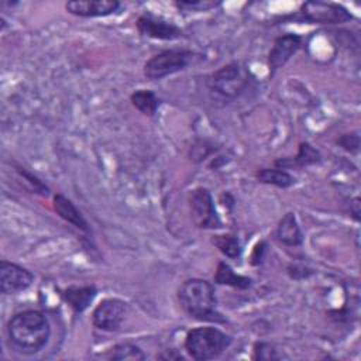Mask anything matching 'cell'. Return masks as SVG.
Wrapping results in <instances>:
<instances>
[{
	"mask_svg": "<svg viewBox=\"0 0 361 361\" xmlns=\"http://www.w3.org/2000/svg\"><path fill=\"white\" fill-rule=\"evenodd\" d=\"M7 334L20 353L35 354L47 344L51 327L42 312L24 310L8 320Z\"/></svg>",
	"mask_w": 361,
	"mask_h": 361,
	"instance_id": "obj_1",
	"label": "cell"
},
{
	"mask_svg": "<svg viewBox=\"0 0 361 361\" xmlns=\"http://www.w3.org/2000/svg\"><path fill=\"white\" fill-rule=\"evenodd\" d=\"M250 82V71L241 62H230L206 78V86L210 92L224 97H237Z\"/></svg>",
	"mask_w": 361,
	"mask_h": 361,
	"instance_id": "obj_4",
	"label": "cell"
},
{
	"mask_svg": "<svg viewBox=\"0 0 361 361\" xmlns=\"http://www.w3.org/2000/svg\"><path fill=\"white\" fill-rule=\"evenodd\" d=\"M189 206L192 219L199 228H219L221 226L213 197L206 188H196L189 193Z\"/></svg>",
	"mask_w": 361,
	"mask_h": 361,
	"instance_id": "obj_7",
	"label": "cell"
},
{
	"mask_svg": "<svg viewBox=\"0 0 361 361\" xmlns=\"http://www.w3.org/2000/svg\"><path fill=\"white\" fill-rule=\"evenodd\" d=\"M254 358L255 360H267V361H269V360H278L279 355L276 354V350H275V347L272 344L259 341V343H257L254 345Z\"/></svg>",
	"mask_w": 361,
	"mask_h": 361,
	"instance_id": "obj_23",
	"label": "cell"
},
{
	"mask_svg": "<svg viewBox=\"0 0 361 361\" xmlns=\"http://www.w3.org/2000/svg\"><path fill=\"white\" fill-rule=\"evenodd\" d=\"M127 303L117 298L103 299L92 313V323L103 331H117L127 314Z\"/></svg>",
	"mask_w": 361,
	"mask_h": 361,
	"instance_id": "obj_8",
	"label": "cell"
},
{
	"mask_svg": "<svg viewBox=\"0 0 361 361\" xmlns=\"http://www.w3.org/2000/svg\"><path fill=\"white\" fill-rule=\"evenodd\" d=\"M200 56L202 55L190 49H165L145 62L144 75L149 80H159L186 69L190 63H195L197 59H200Z\"/></svg>",
	"mask_w": 361,
	"mask_h": 361,
	"instance_id": "obj_5",
	"label": "cell"
},
{
	"mask_svg": "<svg viewBox=\"0 0 361 361\" xmlns=\"http://www.w3.org/2000/svg\"><path fill=\"white\" fill-rule=\"evenodd\" d=\"M231 344V337L216 327H196L185 337V350L196 361L219 357Z\"/></svg>",
	"mask_w": 361,
	"mask_h": 361,
	"instance_id": "obj_3",
	"label": "cell"
},
{
	"mask_svg": "<svg viewBox=\"0 0 361 361\" xmlns=\"http://www.w3.org/2000/svg\"><path fill=\"white\" fill-rule=\"evenodd\" d=\"M322 162V155L320 152L312 147L309 142H300L299 144V149L295 158H292V161H286V159H276L275 165L281 166V169H285L286 166H292V165H298V166H309V165H316Z\"/></svg>",
	"mask_w": 361,
	"mask_h": 361,
	"instance_id": "obj_16",
	"label": "cell"
},
{
	"mask_svg": "<svg viewBox=\"0 0 361 361\" xmlns=\"http://www.w3.org/2000/svg\"><path fill=\"white\" fill-rule=\"evenodd\" d=\"M257 179L267 185H274L281 189H286L295 183L293 176L281 168H262L257 172Z\"/></svg>",
	"mask_w": 361,
	"mask_h": 361,
	"instance_id": "obj_18",
	"label": "cell"
},
{
	"mask_svg": "<svg viewBox=\"0 0 361 361\" xmlns=\"http://www.w3.org/2000/svg\"><path fill=\"white\" fill-rule=\"evenodd\" d=\"M110 358L120 360V361H141V360H145V354L135 344L121 343L111 348Z\"/></svg>",
	"mask_w": 361,
	"mask_h": 361,
	"instance_id": "obj_21",
	"label": "cell"
},
{
	"mask_svg": "<svg viewBox=\"0 0 361 361\" xmlns=\"http://www.w3.org/2000/svg\"><path fill=\"white\" fill-rule=\"evenodd\" d=\"M54 209L59 214V217L63 219L66 223H69L83 231L89 230L87 221L85 220L82 213L78 210V207L72 203V200H69L66 196H63L61 193L55 195L54 196Z\"/></svg>",
	"mask_w": 361,
	"mask_h": 361,
	"instance_id": "obj_14",
	"label": "cell"
},
{
	"mask_svg": "<svg viewBox=\"0 0 361 361\" xmlns=\"http://www.w3.org/2000/svg\"><path fill=\"white\" fill-rule=\"evenodd\" d=\"M212 243L223 255L228 258H238L241 254L240 241L233 234H217L212 238Z\"/></svg>",
	"mask_w": 361,
	"mask_h": 361,
	"instance_id": "obj_20",
	"label": "cell"
},
{
	"mask_svg": "<svg viewBox=\"0 0 361 361\" xmlns=\"http://www.w3.org/2000/svg\"><path fill=\"white\" fill-rule=\"evenodd\" d=\"M18 171V173L30 183V186H31V189L34 190V193H39V195H42V196H47L48 195V192H49V189L47 188V185L45 183H42L35 175H32V173H30V172H27L25 169H23V168H18L17 169Z\"/></svg>",
	"mask_w": 361,
	"mask_h": 361,
	"instance_id": "obj_24",
	"label": "cell"
},
{
	"mask_svg": "<svg viewBox=\"0 0 361 361\" xmlns=\"http://www.w3.org/2000/svg\"><path fill=\"white\" fill-rule=\"evenodd\" d=\"M302 37L298 34H283L274 41L272 48L268 52V66L271 73L282 68L300 48Z\"/></svg>",
	"mask_w": 361,
	"mask_h": 361,
	"instance_id": "obj_11",
	"label": "cell"
},
{
	"mask_svg": "<svg viewBox=\"0 0 361 361\" xmlns=\"http://www.w3.org/2000/svg\"><path fill=\"white\" fill-rule=\"evenodd\" d=\"M96 293H97V289L94 285L69 286L62 292V298L72 307L75 313H82L93 302Z\"/></svg>",
	"mask_w": 361,
	"mask_h": 361,
	"instance_id": "obj_13",
	"label": "cell"
},
{
	"mask_svg": "<svg viewBox=\"0 0 361 361\" xmlns=\"http://www.w3.org/2000/svg\"><path fill=\"white\" fill-rule=\"evenodd\" d=\"M120 7L116 0H72L65 4L68 13L78 17H104Z\"/></svg>",
	"mask_w": 361,
	"mask_h": 361,
	"instance_id": "obj_12",
	"label": "cell"
},
{
	"mask_svg": "<svg viewBox=\"0 0 361 361\" xmlns=\"http://www.w3.org/2000/svg\"><path fill=\"white\" fill-rule=\"evenodd\" d=\"M288 272H289V275L293 278V279H296L298 278V274H300L299 275V279H303V278H307L310 274H312V271L309 269V268H306V267H302V265H289L288 267Z\"/></svg>",
	"mask_w": 361,
	"mask_h": 361,
	"instance_id": "obj_26",
	"label": "cell"
},
{
	"mask_svg": "<svg viewBox=\"0 0 361 361\" xmlns=\"http://www.w3.org/2000/svg\"><path fill=\"white\" fill-rule=\"evenodd\" d=\"M214 281L220 285H228V286H233V288H237V289H247V288L251 286V279L250 278L235 274L233 271V268L226 262H220L217 265Z\"/></svg>",
	"mask_w": 361,
	"mask_h": 361,
	"instance_id": "obj_17",
	"label": "cell"
},
{
	"mask_svg": "<svg viewBox=\"0 0 361 361\" xmlns=\"http://www.w3.org/2000/svg\"><path fill=\"white\" fill-rule=\"evenodd\" d=\"M220 4V1H213V0H180L176 1L175 6L179 10L185 11H207L210 8H214Z\"/></svg>",
	"mask_w": 361,
	"mask_h": 361,
	"instance_id": "obj_22",
	"label": "cell"
},
{
	"mask_svg": "<svg viewBox=\"0 0 361 361\" xmlns=\"http://www.w3.org/2000/svg\"><path fill=\"white\" fill-rule=\"evenodd\" d=\"M303 20L317 24H341L350 21L353 17L350 11L337 3L330 1H306L300 6Z\"/></svg>",
	"mask_w": 361,
	"mask_h": 361,
	"instance_id": "obj_6",
	"label": "cell"
},
{
	"mask_svg": "<svg viewBox=\"0 0 361 361\" xmlns=\"http://www.w3.org/2000/svg\"><path fill=\"white\" fill-rule=\"evenodd\" d=\"M34 282V275L13 262L1 261L0 262V290L4 295H13L23 292L31 286Z\"/></svg>",
	"mask_w": 361,
	"mask_h": 361,
	"instance_id": "obj_9",
	"label": "cell"
},
{
	"mask_svg": "<svg viewBox=\"0 0 361 361\" xmlns=\"http://www.w3.org/2000/svg\"><path fill=\"white\" fill-rule=\"evenodd\" d=\"M137 30L141 35L154 38V39H165V41H172L176 39L182 35V31L179 27L175 24L155 17L149 13L142 14L137 20Z\"/></svg>",
	"mask_w": 361,
	"mask_h": 361,
	"instance_id": "obj_10",
	"label": "cell"
},
{
	"mask_svg": "<svg viewBox=\"0 0 361 361\" xmlns=\"http://www.w3.org/2000/svg\"><path fill=\"white\" fill-rule=\"evenodd\" d=\"M131 104L145 116H154L159 106V99L152 90L140 89L130 96Z\"/></svg>",
	"mask_w": 361,
	"mask_h": 361,
	"instance_id": "obj_19",
	"label": "cell"
},
{
	"mask_svg": "<svg viewBox=\"0 0 361 361\" xmlns=\"http://www.w3.org/2000/svg\"><path fill=\"white\" fill-rule=\"evenodd\" d=\"M341 148H344L348 152H358L360 148V135L357 133H350V134H343L341 137L337 138L336 141Z\"/></svg>",
	"mask_w": 361,
	"mask_h": 361,
	"instance_id": "obj_25",
	"label": "cell"
},
{
	"mask_svg": "<svg viewBox=\"0 0 361 361\" xmlns=\"http://www.w3.org/2000/svg\"><path fill=\"white\" fill-rule=\"evenodd\" d=\"M278 240L288 247H299L303 243V234L293 213H286L276 228Z\"/></svg>",
	"mask_w": 361,
	"mask_h": 361,
	"instance_id": "obj_15",
	"label": "cell"
},
{
	"mask_svg": "<svg viewBox=\"0 0 361 361\" xmlns=\"http://www.w3.org/2000/svg\"><path fill=\"white\" fill-rule=\"evenodd\" d=\"M178 299L183 310L202 322L224 323V316L216 309L214 286L206 279H186L178 290Z\"/></svg>",
	"mask_w": 361,
	"mask_h": 361,
	"instance_id": "obj_2",
	"label": "cell"
}]
</instances>
